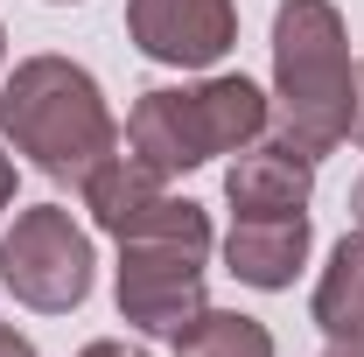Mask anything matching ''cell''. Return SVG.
<instances>
[{
  "label": "cell",
  "mask_w": 364,
  "mask_h": 357,
  "mask_svg": "<svg viewBox=\"0 0 364 357\" xmlns=\"http://www.w3.org/2000/svg\"><path fill=\"white\" fill-rule=\"evenodd\" d=\"M267 91L252 78H203V85H161L140 91V105L127 112V147L147 169L182 176L203 169L218 154H238L267 134Z\"/></svg>",
  "instance_id": "3957f363"
},
{
  "label": "cell",
  "mask_w": 364,
  "mask_h": 357,
  "mask_svg": "<svg viewBox=\"0 0 364 357\" xmlns=\"http://www.w3.org/2000/svg\"><path fill=\"white\" fill-rule=\"evenodd\" d=\"M350 134L364 140V70H358V105H350Z\"/></svg>",
  "instance_id": "5bb4252c"
},
{
  "label": "cell",
  "mask_w": 364,
  "mask_h": 357,
  "mask_svg": "<svg viewBox=\"0 0 364 357\" xmlns=\"http://www.w3.org/2000/svg\"><path fill=\"white\" fill-rule=\"evenodd\" d=\"M176 357H273V336L267 322H252L238 309H203L196 322L176 329Z\"/></svg>",
  "instance_id": "30bf717a"
},
{
  "label": "cell",
  "mask_w": 364,
  "mask_h": 357,
  "mask_svg": "<svg viewBox=\"0 0 364 357\" xmlns=\"http://www.w3.org/2000/svg\"><path fill=\"white\" fill-rule=\"evenodd\" d=\"M0 134L14 140V154H28L43 176L77 182L119 154V127L105 112V98L91 85V70H77L70 56H28L14 63V78L0 91Z\"/></svg>",
  "instance_id": "7a4b0ae2"
},
{
  "label": "cell",
  "mask_w": 364,
  "mask_h": 357,
  "mask_svg": "<svg viewBox=\"0 0 364 357\" xmlns=\"http://www.w3.org/2000/svg\"><path fill=\"white\" fill-rule=\"evenodd\" d=\"M127 36L154 63L203 70L238 43V7L231 0H127Z\"/></svg>",
  "instance_id": "8992f818"
},
{
  "label": "cell",
  "mask_w": 364,
  "mask_h": 357,
  "mask_svg": "<svg viewBox=\"0 0 364 357\" xmlns=\"http://www.w3.org/2000/svg\"><path fill=\"white\" fill-rule=\"evenodd\" d=\"M316 322L329 343H358L364 336V231L329 252L322 287H316Z\"/></svg>",
  "instance_id": "9c48e42d"
},
{
  "label": "cell",
  "mask_w": 364,
  "mask_h": 357,
  "mask_svg": "<svg viewBox=\"0 0 364 357\" xmlns=\"http://www.w3.org/2000/svg\"><path fill=\"white\" fill-rule=\"evenodd\" d=\"M225 260L245 287H287L309 260V218H238L225 238Z\"/></svg>",
  "instance_id": "ba28073f"
},
{
  "label": "cell",
  "mask_w": 364,
  "mask_h": 357,
  "mask_svg": "<svg viewBox=\"0 0 364 357\" xmlns=\"http://www.w3.org/2000/svg\"><path fill=\"white\" fill-rule=\"evenodd\" d=\"M350 218L364 224V176H358V189H350Z\"/></svg>",
  "instance_id": "2e32d148"
},
{
  "label": "cell",
  "mask_w": 364,
  "mask_h": 357,
  "mask_svg": "<svg viewBox=\"0 0 364 357\" xmlns=\"http://www.w3.org/2000/svg\"><path fill=\"white\" fill-rule=\"evenodd\" d=\"M77 357H147V351H127V343H112V336H105V343H85Z\"/></svg>",
  "instance_id": "7c38bea8"
},
{
  "label": "cell",
  "mask_w": 364,
  "mask_h": 357,
  "mask_svg": "<svg viewBox=\"0 0 364 357\" xmlns=\"http://www.w3.org/2000/svg\"><path fill=\"white\" fill-rule=\"evenodd\" d=\"M309 189H316V161L280 147V140L238 147V161L225 176V196L238 218H294V211H309Z\"/></svg>",
  "instance_id": "52a82bcc"
},
{
  "label": "cell",
  "mask_w": 364,
  "mask_h": 357,
  "mask_svg": "<svg viewBox=\"0 0 364 357\" xmlns=\"http://www.w3.org/2000/svg\"><path fill=\"white\" fill-rule=\"evenodd\" d=\"M0 357H36V343H28V336H14V329L0 322Z\"/></svg>",
  "instance_id": "8fae6325"
},
{
  "label": "cell",
  "mask_w": 364,
  "mask_h": 357,
  "mask_svg": "<svg viewBox=\"0 0 364 357\" xmlns=\"http://www.w3.org/2000/svg\"><path fill=\"white\" fill-rule=\"evenodd\" d=\"M210 238H119V315L147 336H176L203 315Z\"/></svg>",
  "instance_id": "5b68a950"
},
{
  "label": "cell",
  "mask_w": 364,
  "mask_h": 357,
  "mask_svg": "<svg viewBox=\"0 0 364 357\" xmlns=\"http://www.w3.org/2000/svg\"><path fill=\"white\" fill-rule=\"evenodd\" d=\"M0 287L43 315H70L85 302L91 294V238L70 224V211L36 203V211L14 218V231L0 238Z\"/></svg>",
  "instance_id": "277c9868"
},
{
  "label": "cell",
  "mask_w": 364,
  "mask_h": 357,
  "mask_svg": "<svg viewBox=\"0 0 364 357\" xmlns=\"http://www.w3.org/2000/svg\"><path fill=\"white\" fill-rule=\"evenodd\" d=\"M329 357H364V336L358 343H329Z\"/></svg>",
  "instance_id": "9a60e30c"
},
{
  "label": "cell",
  "mask_w": 364,
  "mask_h": 357,
  "mask_svg": "<svg viewBox=\"0 0 364 357\" xmlns=\"http://www.w3.org/2000/svg\"><path fill=\"white\" fill-rule=\"evenodd\" d=\"M267 134L294 154H329L336 140H350V43H343V14L329 0H280L273 14V98H267Z\"/></svg>",
  "instance_id": "6da1fadb"
},
{
  "label": "cell",
  "mask_w": 364,
  "mask_h": 357,
  "mask_svg": "<svg viewBox=\"0 0 364 357\" xmlns=\"http://www.w3.org/2000/svg\"><path fill=\"white\" fill-rule=\"evenodd\" d=\"M0 56H7V28H0Z\"/></svg>",
  "instance_id": "e0dca14e"
},
{
  "label": "cell",
  "mask_w": 364,
  "mask_h": 357,
  "mask_svg": "<svg viewBox=\"0 0 364 357\" xmlns=\"http://www.w3.org/2000/svg\"><path fill=\"white\" fill-rule=\"evenodd\" d=\"M7 203H14V161L0 154V211H7Z\"/></svg>",
  "instance_id": "4fadbf2b"
}]
</instances>
